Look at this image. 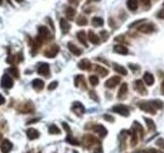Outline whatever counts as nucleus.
I'll return each instance as SVG.
<instances>
[{
	"mask_svg": "<svg viewBox=\"0 0 164 153\" xmlns=\"http://www.w3.org/2000/svg\"><path fill=\"white\" fill-rule=\"evenodd\" d=\"M111 110H113L114 113H116V114L123 115V117H129V115H130V109L126 106V105H123V104L115 105V106L111 108Z\"/></svg>",
	"mask_w": 164,
	"mask_h": 153,
	"instance_id": "nucleus-1",
	"label": "nucleus"
},
{
	"mask_svg": "<svg viewBox=\"0 0 164 153\" xmlns=\"http://www.w3.org/2000/svg\"><path fill=\"white\" fill-rule=\"evenodd\" d=\"M138 106H139L143 112H145V113H149V114H155L157 113V110L150 104V101H140L139 104H138Z\"/></svg>",
	"mask_w": 164,
	"mask_h": 153,
	"instance_id": "nucleus-2",
	"label": "nucleus"
},
{
	"mask_svg": "<svg viewBox=\"0 0 164 153\" xmlns=\"http://www.w3.org/2000/svg\"><path fill=\"white\" fill-rule=\"evenodd\" d=\"M37 71H38L39 75L44 76V77H49L51 76V72H49V65L48 63H39L38 65V68H37Z\"/></svg>",
	"mask_w": 164,
	"mask_h": 153,
	"instance_id": "nucleus-3",
	"label": "nucleus"
},
{
	"mask_svg": "<svg viewBox=\"0 0 164 153\" xmlns=\"http://www.w3.org/2000/svg\"><path fill=\"white\" fill-rule=\"evenodd\" d=\"M93 144H100V142L95 138L93 135H91V134H86L83 137V146H86L87 148H90L91 146H93Z\"/></svg>",
	"mask_w": 164,
	"mask_h": 153,
	"instance_id": "nucleus-4",
	"label": "nucleus"
},
{
	"mask_svg": "<svg viewBox=\"0 0 164 153\" xmlns=\"http://www.w3.org/2000/svg\"><path fill=\"white\" fill-rule=\"evenodd\" d=\"M38 37L39 38H42L43 41L46 39H51L52 38V34H51V32L48 30V28L44 27V25H40V27L38 28Z\"/></svg>",
	"mask_w": 164,
	"mask_h": 153,
	"instance_id": "nucleus-5",
	"label": "nucleus"
},
{
	"mask_svg": "<svg viewBox=\"0 0 164 153\" xmlns=\"http://www.w3.org/2000/svg\"><path fill=\"white\" fill-rule=\"evenodd\" d=\"M138 30L141 32V33H145V34H149V33H153V32L155 30V25L153 23H145L140 25L139 28H138Z\"/></svg>",
	"mask_w": 164,
	"mask_h": 153,
	"instance_id": "nucleus-6",
	"label": "nucleus"
},
{
	"mask_svg": "<svg viewBox=\"0 0 164 153\" xmlns=\"http://www.w3.org/2000/svg\"><path fill=\"white\" fill-rule=\"evenodd\" d=\"M1 87L4 89H10L13 87V78L10 77L9 73H4L1 77Z\"/></svg>",
	"mask_w": 164,
	"mask_h": 153,
	"instance_id": "nucleus-7",
	"label": "nucleus"
},
{
	"mask_svg": "<svg viewBox=\"0 0 164 153\" xmlns=\"http://www.w3.org/2000/svg\"><path fill=\"white\" fill-rule=\"evenodd\" d=\"M58 51H60V48H58V46L56 44H52L49 48H47L44 51V56L48 57V58H53V57H56V55L58 53Z\"/></svg>",
	"mask_w": 164,
	"mask_h": 153,
	"instance_id": "nucleus-8",
	"label": "nucleus"
},
{
	"mask_svg": "<svg viewBox=\"0 0 164 153\" xmlns=\"http://www.w3.org/2000/svg\"><path fill=\"white\" fill-rule=\"evenodd\" d=\"M145 84L141 80H135L134 81V89L135 91H138L140 95H146V89H145Z\"/></svg>",
	"mask_w": 164,
	"mask_h": 153,
	"instance_id": "nucleus-9",
	"label": "nucleus"
},
{
	"mask_svg": "<svg viewBox=\"0 0 164 153\" xmlns=\"http://www.w3.org/2000/svg\"><path fill=\"white\" fill-rule=\"evenodd\" d=\"M12 149H13V144L9 139L1 140V143H0V151H1L3 153H9Z\"/></svg>",
	"mask_w": 164,
	"mask_h": 153,
	"instance_id": "nucleus-10",
	"label": "nucleus"
},
{
	"mask_svg": "<svg viewBox=\"0 0 164 153\" xmlns=\"http://www.w3.org/2000/svg\"><path fill=\"white\" fill-rule=\"evenodd\" d=\"M72 112L75 113L76 115H78V117H81V115L85 113V106L80 101H75L73 105H72Z\"/></svg>",
	"mask_w": 164,
	"mask_h": 153,
	"instance_id": "nucleus-11",
	"label": "nucleus"
},
{
	"mask_svg": "<svg viewBox=\"0 0 164 153\" xmlns=\"http://www.w3.org/2000/svg\"><path fill=\"white\" fill-rule=\"evenodd\" d=\"M120 81H121V78H120L119 76H114V77L109 78V80H107L106 82H105V86L109 87V89H114L115 86H118V85H119Z\"/></svg>",
	"mask_w": 164,
	"mask_h": 153,
	"instance_id": "nucleus-12",
	"label": "nucleus"
},
{
	"mask_svg": "<svg viewBox=\"0 0 164 153\" xmlns=\"http://www.w3.org/2000/svg\"><path fill=\"white\" fill-rule=\"evenodd\" d=\"M93 130L96 132V133L101 137V138H104V137H106L107 135V129L105 128L104 125H100V124H97V125H95L93 126Z\"/></svg>",
	"mask_w": 164,
	"mask_h": 153,
	"instance_id": "nucleus-13",
	"label": "nucleus"
},
{
	"mask_svg": "<svg viewBox=\"0 0 164 153\" xmlns=\"http://www.w3.org/2000/svg\"><path fill=\"white\" fill-rule=\"evenodd\" d=\"M143 82H144L145 85H148V86H151L153 84H154V76H153L150 72H145L144 77H143Z\"/></svg>",
	"mask_w": 164,
	"mask_h": 153,
	"instance_id": "nucleus-14",
	"label": "nucleus"
},
{
	"mask_svg": "<svg viewBox=\"0 0 164 153\" xmlns=\"http://www.w3.org/2000/svg\"><path fill=\"white\" fill-rule=\"evenodd\" d=\"M32 86H33L34 90L40 91L44 87V81H43V80H40V78H35V80L32 81Z\"/></svg>",
	"mask_w": 164,
	"mask_h": 153,
	"instance_id": "nucleus-15",
	"label": "nucleus"
},
{
	"mask_svg": "<svg viewBox=\"0 0 164 153\" xmlns=\"http://www.w3.org/2000/svg\"><path fill=\"white\" fill-rule=\"evenodd\" d=\"M27 137H28V139H30V140L37 139V138H39V132L37 129H34V128H29L27 130Z\"/></svg>",
	"mask_w": 164,
	"mask_h": 153,
	"instance_id": "nucleus-16",
	"label": "nucleus"
},
{
	"mask_svg": "<svg viewBox=\"0 0 164 153\" xmlns=\"http://www.w3.org/2000/svg\"><path fill=\"white\" fill-rule=\"evenodd\" d=\"M18 110L20 113H33L34 112V106L30 103H27V104H23L22 108H19Z\"/></svg>",
	"mask_w": 164,
	"mask_h": 153,
	"instance_id": "nucleus-17",
	"label": "nucleus"
},
{
	"mask_svg": "<svg viewBox=\"0 0 164 153\" xmlns=\"http://www.w3.org/2000/svg\"><path fill=\"white\" fill-rule=\"evenodd\" d=\"M114 52H115V53H119V55H128L129 53L128 48H126L125 46H123V44H116L114 47Z\"/></svg>",
	"mask_w": 164,
	"mask_h": 153,
	"instance_id": "nucleus-18",
	"label": "nucleus"
},
{
	"mask_svg": "<svg viewBox=\"0 0 164 153\" xmlns=\"http://www.w3.org/2000/svg\"><path fill=\"white\" fill-rule=\"evenodd\" d=\"M60 25H61V29H62V33L63 34H67L68 30L71 29V25H70V23H68L66 19H61L60 20Z\"/></svg>",
	"mask_w": 164,
	"mask_h": 153,
	"instance_id": "nucleus-19",
	"label": "nucleus"
},
{
	"mask_svg": "<svg viewBox=\"0 0 164 153\" xmlns=\"http://www.w3.org/2000/svg\"><path fill=\"white\" fill-rule=\"evenodd\" d=\"M87 37H88V41L91 42V43H93V44H99V43H100L99 35L95 34L92 30H88V32H87Z\"/></svg>",
	"mask_w": 164,
	"mask_h": 153,
	"instance_id": "nucleus-20",
	"label": "nucleus"
},
{
	"mask_svg": "<svg viewBox=\"0 0 164 153\" xmlns=\"http://www.w3.org/2000/svg\"><path fill=\"white\" fill-rule=\"evenodd\" d=\"M78 68H81V70H90L91 68V62L87 58H83L78 62Z\"/></svg>",
	"mask_w": 164,
	"mask_h": 153,
	"instance_id": "nucleus-21",
	"label": "nucleus"
},
{
	"mask_svg": "<svg viewBox=\"0 0 164 153\" xmlns=\"http://www.w3.org/2000/svg\"><path fill=\"white\" fill-rule=\"evenodd\" d=\"M67 47H68V50H70V51H71V52H72V53L75 55V56H80V55L82 53V51H81L80 48H78L77 46H75V44H73L72 42H68Z\"/></svg>",
	"mask_w": 164,
	"mask_h": 153,
	"instance_id": "nucleus-22",
	"label": "nucleus"
},
{
	"mask_svg": "<svg viewBox=\"0 0 164 153\" xmlns=\"http://www.w3.org/2000/svg\"><path fill=\"white\" fill-rule=\"evenodd\" d=\"M77 39L81 42L82 44H85V46H87V33L85 30H80V32H77Z\"/></svg>",
	"mask_w": 164,
	"mask_h": 153,
	"instance_id": "nucleus-23",
	"label": "nucleus"
},
{
	"mask_svg": "<svg viewBox=\"0 0 164 153\" xmlns=\"http://www.w3.org/2000/svg\"><path fill=\"white\" fill-rule=\"evenodd\" d=\"M126 92H128V85L126 84H121L118 92V99H124L126 96Z\"/></svg>",
	"mask_w": 164,
	"mask_h": 153,
	"instance_id": "nucleus-24",
	"label": "nucleus"
},
{
	"mask_svg": "<svg viewBox=\"0 0 164 153\" xmlns=\"http://www.w3.org/2000/svg\"><path fill=\"white\" fill-rule=\"evenodd\" d=\"M126 5H128L129 10L135 12L138 9V7H139V1H138V0H128V1H126Z\"/></svg>",
	"mask_w": 164,
	"mask_h": 153,
	"instance_id": "nucleus-25",
	"label": "nucleus"
},
{
	"mask_svg": "<svg viewBox=\"0 0 164 153\" xmlns=\"http://www.w3.org/2000/svg\"><path fill=\"white\" fill-rule=\"evenodd\" d=\"M114 70L118 72V73H120V75H123V76L128 75V71H126V68L123 67V66H120V65H118V63H114Z\"/></svg>",
	"mask_w": 164,
	"mask_h": 153,
	"instance_id": "nucleus-26",
	"label": "nucleus"
},
{
	"mask_svg": "<svg viewBox=\"0 0 164 153\" xmlns=\"http://www.w3.org/2000/svg\"><path fill=\"white\" fill-rule=\"evenodd\" d=\"M134 125H133V128L135 129V132L138 134H140V138H143V137H144V129H143V126L138 123V122H134L133 123Z\"/></svg>",
	"mask_w": 164,
	"mask_h": 153,
	"instance_id": "nucleus-27",
	"label": "nucleus"
},
{
	"mask_svg": "<svg viewBox=\"0 0 164 153\" xmlns=\"http://www.w3.org/2000/svg\"><path fill=\"white\" fill-rule=\"evenodd\" d=\"M66 17L68 18V19H73L75 18V14H76V10H75V8H72V7H68V8H66Z\"/></svg>",
	"mask_w": 164,
	"mask_h": 153,
	"instance_id": "nucleus-28",
	"label": "nucleus"
},
{
	"mask_svg": "<svg viewBox=\"0 0 164 153\" xmlns=\"http://www.w3.org/2000/svg\"><path fill=\"white\" fill-rule=\"evenodd\" d=\"M129 133H130V137H131V142H130L131 146H136V143H138V133L135 132L134 128L131 129V130L129 132Z\"/></svg>",
	"mask_w": 164,
	"mask_h": 153,
	"instance_id": "nucleus-29",
	"label": "nucleus"
},
{
	"mask_svg": "<svg viewBox=\"0 0 164 153\" xmlns=\"http://www.w3.org/2000/svg\"><path fill=\"white\" fill-rule=\"evenodd\" d=\"M129 132H126V130H123L120 133V135H119V139H120V142H121V149H124V144H125V139H126V137H128L129 134Z\"/></svg>",
	"mask_w": 164,
	"mask_h": 153,
	"instance_id": "nucleus-30",
	"label": "nucleus"
},
{
	"mask_svg": "<svg viewBox=\"0 0 164 153\" xmlns=\"http://www.w3.org/2000/svg\"><path fill=\"white\" fill-rule=\"evenodd\" d=\"M92 25H93V27H102V25H104V19L100 18V17L92 18Z\"/></svg>",
	"mask_w": 164,
	"mask_h": 153,
	"instance_id": "nucleus-31",
	"label": "nucleus"
},
{
	"mask_svg": "<svg viewBox=\"0 0 164 153\" xmlns=\"http://www.w3.org/2000/svg\"><path fill=\"white\" fill-rule=\"evenodd\" d=\"M48 133H49V134H60L61 130H60V128H58L57 125L51 124V125L48 126Z\"/></svg>",
	"mask_w": 164,
	"mask_h": 153,
	"instance_id": "nucleus-32",
	"label": "nucleus"
},
{
	"mask_svg": "<svg viewBox=\"0 0 164 153\" xmlns=\"http://www.w3.org/2000/svg\"><path fill=\"white\" fill-rule=\"evenodd\" d=\"M95 70H96V72H99L101 76H106L107 73H109V71L106 70V68H104L102 66H100V65H96V66H95Z\"/></svg>",
	"mask_w": 164,
	"mask_h": 153,
	"instance_id": "nucleus-33",
	"label": "nucleus"
},
{
	"mask_svg": "<svg viewBox=\"0 0 164 153\" xmlns=\"http://www.w3.org/2000/svg\"><path fill=\"white\" fill-rule=\"evenodd\" d=\"M66 142H67V143H70V144H72V146H80V142L73 138L72 134H68V135H67Z\"/></svg>",
	"mask_w": 164,
	"mask_h": 153,
	"instance_id": "nucleus-34",
	"label": "nucleus"
},
{
	"mask_svg": "<svg viewBox=\"0 0 164 153\" xmlns=\"http://www.w3.org/2000/svg\"><path fill=\"white\" fill-rule=\"evenodd\" d=\"M150 104L153 105V106H154L155 110H157V109H163V108H164V105H163V101H162V100H151Z\"/></svg>",
	"mask_w": 164,
	"mask_h": 153,
	"instance_id": "nucleus-35",
	"label": "nucleus"
},
{
	"mask_svg": "<svg viewBox=\"0 0 164 153\" xmlns=\"http://www.w3.org/2000/svg\"><path fill=\"white\" fill-rule=\"evenodd\" d=\"M144 120H145V123H146L148 129H149V130H155V124H154V122H153L151 119H149V118H144Z\"/></svg>",
	"mask_w": 164,
	"mask_h": 153,
	"instance_id": "nucleus-36",
	"label": "nucleus"
},
{
	"mask_svg": "<svg viewBox=\"0 0 164 153\" xmlns=\"http://www.w3.org/2000/svg\"><path fill=\"white\" fill-rule=\"evenodd\" d=\"M83 80H85V78H83V76H82V75H78V76H76V77H75V86H76V87H78V86L81 85V84H85V82H83Z\"/></svg>",
	"mask_w": 164,
	"mask_h": 153,
	"instance_id": "nucleus-37",
	"label": "nucleus"
},
{
	"mask_svg": "<svg viewBox=\"0 0 164 153\" xmlns=\"http://www.w3.org/2000/svg\"><path fill=\"white\" fill-rule=\"evenodd\" d=\"M90 84H91L92 86H96V85H99V77L97 76H95V75H92V76H90Z\"/></svg>",
	"mask_w": 164,
	"mask_h": 153,
	"instance_id": "nucleus-38",
	"label": "nucleus"
},
{
	"mask_svg": "<svg viewBox=\"0 0 164 153\" xmlns=\"http://www.w3.org/2000/svg\"><path fill=\"white\" fill-rule=\"evenodd\" d=\"M9 72L12 73V75H13L15 78H18V77H19V71H18V68H17V67H10V68H9Z\"/></svg>",
	"mask_w": 164,
	"mask_h": 153,
	"instance_id": "nucleus-39",
	"label": "nucleus"
},
{
	"mask_svg": "<svg viewBox=\"0 0 164 153\" xmlns=\"http://www.w3.org/2000/svg\"><path fill=\"white\" fill-rule=\"evenodd\" d=\"M77 24L78 25H86L87 24V19L83 17V15H81V17L77 18Z\"/></svg>",
	"mask_w": 164,
	"mask_h": 153,
	"instance_id": "nucleus-40",
	"label": "nucleus"
},
{
	"mask_svg": "<svg viewBox=\"0 0 164 153\" xmlns=\"http://www.w3.org/2000/svg\"><path fill=\"white\" fill-rule=\"evenodd\" d=\"M58 86V82L57 81H52L51 84H49V85H48V90L49 91H52V90H54V89Z\"/></svg>",
	"mask_w": 164,
	"mask_h": 153,
	"instance_id": "nucleus-41",
	"label": "nucleus"
},
{
	"mask_svg": "<svg viewBox=\"0 0 164 153\" xmlns=\"http://www.w3.org/2000/svg\"><path fill=\"white\" fill-rule=\"evenodd\" d=\"M129 68H131V70H133L134 72H138L140 70V66H138V65H133V63H130L129 65Z\"/></svg>",
	"mask_w": 164,
	"mask_h": 153,
	"instance_id": "nucleus-42",
	"label": "nucleus"
},
{
	"mask_svg": "<svg viewBox=\"0 0 164 153\" xmlns=\"http://www.w3.org/2000/svg\"><path fill=\"white\" fill-rule=\"evenodd\" d=\"M100 34H101V38H102L104 41H106V39L109 38V33H107V32H105V30L100 32Z\"/></svg>",
	"mask_w": 164,
	"mask_h": 153,
	"instance_id": "nucleus-43",
	"label": "nucleus"
},
{
	"mask_svg": "<svg viewBox=\"0 0 164 153\" xmlns=\"http://www.w3.org/2000/svg\"><path fill=\"white\" fill-rule=\"evenodd\" d=\"M140 3L144 5L145 8H150V0H140Z\"/></svg>",
	"mask_w": 164,
	"mask_h": 153,
	"instance_id": "nucleus-44",
	"label": "nucleus"
},
{
	"mask_svg": "<svg viewBox=\"0 0 164 153\" xmlns=\"http://www.w3.org/2000/svg\"><path fill=\"white\" fill-rule=\"evenodd\" d=\"M104 119H105V120H107V122H111V123H113L114 120H115L113 117H111V115H107V114H105V115H104Z\"/></svg>",
	"mask_w": 164,
	"mask_h": 153,
	"instance_id": "nucleus-45",
	"label": "nucleus"
},
{
	"mask_svg": "<svg viewBox=\"0 0 164 153\" xmlns=\"http://www.w3.org/2000/svg\"><path fill=\"white\" fill-rule=\"evenodd\" d=\"M157 17L159 18V19H164V8L162 9V10H159L158 12V14H157Z\"/></svg>",
	"mask_w": 164,
	"mask_h": 153,
	"instance_id": "nucleus-46",
	"label": "nucleus"
},
{
	"mask_svg": "<svg viewBox=\"0 0 164 153\" xmlns=\"http://www.w3.org/2000/svg\"><path fill=\"white\" fill-rule=\"evenodd\" d=\"M62 125H63V128H65V130L67 132V133L71 134V128L68 126V124H67V123H62Z\"/></svg>",
	"mask_w": 164,
	"mask_h": 153,
	"instance_id": "nucleus-47",
	"label": "nucleus"
},
{
	"mask_svg": "<svg viewBox=\"0 0 164 153\" xmlns=\"http://www.w3.org/2000/svg\"><path fill=\"white\" fill-rule=\"evenodd\" d=\"M157 144L159 146V147H162V148H164V139H162V138L158 139V140H157Z\"/></svg>",
	"mask_w": 164,
	"mask_h": 153,
	"instance_id": "nucleus-48",
	"label": "nucleus"
},
{
	"mask_svg": "<svg viewBox=\"0 0 164 153\" xmlns=\"http://www.w3.org/2000/svg\"><path fill=\"white\" fill-rule=\"evenodd\" d=\"M14 61H15L14 56H9L8 58H7V62H8V63H14Z\"/></svg>",
	"mask_w": 164,
	"mask_h": 153,
	"instance_id": "nucleus-49",
	"label": "nucleus"
},
{
	"mask_svg": "<svg viewBox=\"0 0 164 153\" xmlns=\"http://www.w3.org/2000/svg\"><path fill=\"white\" fill-rule=\"evenodd\" d=\"M90 96H91V98L95 100V101H99V98L96 96V95H95V92H93V91H91V92H90Z\"/></svg>",
	"mask_w": 164,
	"mask_h": 153,
	"instance_id": "nucleus-50",
	"label": "nucleus"
},
{
	"mask_svg": "<svg viewBox=\"0 0 164 153\" xmlns=\"http://www.w3.org/2000/svg\"><path fill=\"white\" fill-rule=\"evenodd\" d=\"M4 103H5V98L3 96V95H1V94H0V105H3Z\"/></svg>",
	"mask_w": 164,
	"mask_h": 153,
	"instance_id": "nucleus-51",
	"label": "nucleus"
},
{
	"mask_svg": "<svg viewBox=\"0 0 164 153\" xmlns=\"http://www.w3.org/2000/svg\"><path fill=\"white\" fill-rule=\"evenodd\" d=\"M160 91H162V94L164 95V80H163V82H162V85H160Z\"/></svg>",
	"mask_w": 164,
	"mask_h": 153,
	"instance_id": "nucleus-52",
	"label": "nucleus"
},
{
	"mask_svg": "<svg viewBox=\"0 0 164 153\" xmlns=\"http://www.w3.org/2000/svg\"><path fill=\"white\" fill-rule=\"evenodd\" d=\"M101 152H102V151H101V147H100V146H99V148H97L96 151H95L93 153H101Z\"/></svg>",
	"mask_w": 164,
	"mask_h": 153,
	"instance_id": "nucleus-53",
	"label": "nucleus"
},
{
	"mask_svg": "<svg viewBox=\"0 0 164 153\" xmlns=\"http://www.w3.org/2000/svg\"><path fill=\"white\" fill-rule=\"evenodd\" d=\"M96 1H100V0H87V3H88V4H91V3H96Z\"/></svg>",
	"mask_w": 164,
	"mask_h": 153,
	"instance_id": "nucleus-54",
	"label": "nucleus"
},
{
	"mask_svg": "<svg viewBox=\"0 0 164 153\" xmlns=\"http://www.w3.org/2000/svg\"><path fill=\"white\" fill-rule=\"evenodd\" d=\"M150 152H151V153H163V152H160V151H157V149H151Z\"/></svg>",
	"mask_w": 164,
	"mask_h": 153,
	"instance_id": "nucleus-55",
	"label": "nucleus"
},
{
	"mask_svg": "<svg viewBox=\"0 0 164 153\" xmlns=\"http://www.w3.org/2000/svg\"><path fill=\"white\" fill-rule=\"evenodd\" d=\"M134 153H149V152H146V151H138V152H134Z\"/></svg>",
	"mask_w": 164,
	"mask_h": 153,
	"instance_id": "nucleus-56",
	"label": "nucleus"
},
{
	"mask_svg": "<svg viewBox=\"0 0 164 153\" xmlns=\"http://www.w3.org/2000/svg\"><path fill=\"white\" fill-rule=\"evenodd\" d=\"M17 1H18V3H23V0H17Z\"/></svg>",
	"mask_w": 164,
	"mask_h": 153,
	"instance_id": "nucleus-57",
	"label": "nucleus"
},
{
	"mask_svg": "<svg viewBox=\"0 0 164 153\" xmlns=\"http://www.w3.org/2000/svg\"><path fill=\"white\" fill-rule=\"evenodd\" d=\"M71 1H77V0H71Z\"/></svg>",
	"mask_w": 164,
	"mask_h": 153,
	"instance_id": "nucleus-58",
	"label": "nucleus"
},
{
	"mask_svg": "<svg viewBox=\"0 0 164 153\" xmlns=\"http://www.w3.org/2000/svg\"><path fill=\"white\" fill-rule=\"evenodd\" d=\"M1 3H3V0H0V4H1Z\"/></svg>",
	"mask_w": 164,
	"mask_h": 153,
	"instance_id": "nucleus-59",
	"label": "nucleus"
},
{
	"mask_svg": "<svg viewBox=\"0 0 164 153\" xmlns=\"http://www.w3.org/2000/svg\"><path fill=\"white\" fill-rule=\"evenodd\" d=\"M0 139H1V134H0Z\"/></svg>",
	"mask_w": 164,
	"mask_h": 153,
	"instance_id": "nucleus-60",
	"label": "nucleus"
},
{
	"mask_svg": "<svg viewBox=\"0 0 164 153\" xmlns=\"http://www.w3.org/2000/svg\"><path fill=\"white\" fill-rule=\"evenodd\" d=\"M73 153H78V152H73Z\"/></svg>",
	"mask_w": 164,
	"mask_h": 153,
	"instance_id": "nucleus-61",
	"label": "nucleus"
},
{
	"mask_svg": "<svg viewBox=\"0 0 164 153\" xmlns=\"http://www.w3.org/2000/svg\"><path fill=\"white\" fill-rule=\"evenodd\" d=\"M163 4H164V3H163Z\"/></svg>",
	"mask_w": 164,
	"mask_h": 153,
	"instance_id": "nucleus-62",
	"label": "nucleus"
}]
</instances>
